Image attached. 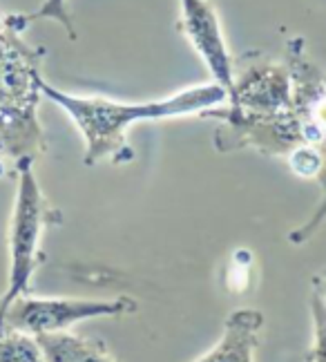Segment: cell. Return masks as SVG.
I'll return each instance as SVG.
<instances>
[{"instance_id": "9c48e42d", "label": "cell", "mask_w": 326, "mask_h": 362, "mask_svg": "<svg viewBox=\"0 0 326 362\" xmlns=\"http://www.w3.org/2000/svg\"><path fill=\"white\" fill-rule=\"evenodd\" d=\"M25 21L27 23H34V21H56L59 25H63V30L67 32V36L76 40V30H74V23L72 16L67 11V0H42L40 7L36 11L25 13Z\"/></svg>"}, {"instance_id": "7a4b0ae2", "label": "cell", "mask_w": 326, "mask_h": 362, "mask_svg": "<svg viewBox=\"0 0 326 362\" xmlns=\"http://www.w3.org/2000/svg\"><path fill=\"white\" fill-rule=\"evenodd\" d=\"M25 13L0 11V157L16 165L45 155L47 139L38 119L45 47L25 43Z\"/></svg>"}, {"instance_id": "52a82bcc", "label": "cell", "mask_w": 326, "mask_h": 362, "mask_svg": "<svg viewBox=\"0 0 326 362\" xmlns=\"http://www.w3.org/2000/svg\"><path fill=\"white\" fill-rule=\"evenodd\" d=\"M264 315L255 309H237L223 322L221 338L194 362H255Z\"/></svg>"}, {"instance_id": "6da1fadb", "label": "cell", "mask_w": 326, "mask_h": 362, "mask_svg": "<svg viewBox=\"0 0 326 362\" xmlns=\"http://www.w3.org/2000/svg\"><path fill=\"white\" fill-rule=\"evenodd\" d=\"M42 96H47L65 115L74 121L85 141V165L98 161L127 163L134 159V150L127 146V128L141 121H163L183 115H202L204 110L217 107L228 101V94L221 86H197L177 92L175 96L157 101L121 103L105 96H76L59 88H52L47 81L40 83Z\"/></svg>"}, {"instance_id": "ba28073f", "label": "cell", "mask_w": 326, "mask_h": 362, "mask_svg": "<svg viewBox=\"0 0 326 362\" xmlns=\"http://www.w3.org/2000/svg\"><path fill=\"white\" fill-rule=\"evenodd\" d=\"M45 362H117L101 340H90L69 331L36 336Z\"/></svg>"}, {"instance_id": "8992f818", "label": "cell", "mask_w": 326, "mask_h": 362, "mask_svg": "<svg viewBox=\"0 0 326 362\" xmlns=\"http://www.w3.org/2000/svg\"><path fill=\"white\" fill-rule=\"evenodd\" d=\"M181 18L179 27L183 36L190 40L194 52L208 67L210 76L215 78L217 86L231 94L235 83V61L226 47L221 23L215 7L208 0H179Z\"/></svg>"}, {"instance_id": "277c9868", "label": "cell", "mask_w": 326, "mask_h": 362, "mask_svg": "<svg viewBox=\"0 0 326 362\" xmlns=\"http://www.w3.org/2000/svg\"><path fill=\"white\" fill-rule=\"evenodd\" d=\"M136 311V302L127 296L115 300H85V298H32L21 296L9 304V309L0 317L3 329H13L27 336L42 333H59L74 327L83 320L94 317H119Z\"/></svg>"}, {"instance_id": "5b68a950", "label": "cell", "mask_w": 326, "mask_h": 362, "mask_svg": "<svg viewBox=\"0 0 326 362\" xmlns=\"http://www.w3.org/2000/svg\"><path fill=\"white\" fill-rule=\"evenodd\" d=\"M228 94V107L244 115L271 117L293 107V81L289 67L262 57H244Z\"/></svg>"}, {"instance_id": "30bf717a", "label": "cell", "mask_w": 326, "mask_h": 362, "mask_svg": "<svg viewBox=\"0 0 326 362\" xmlns=\"http://www.w3.org/2000/svg\"><path fill=\"white\" fill-rule=\"evenodd\" d=\"M310 300H315L322 309L326 311V269H322L310 280Z\"/></svg>"}, {"instance_id": "3957f363", "label": "cell", "mask_w": 326, "mask_h": 362, "mask_svg": "<svg viewBox=\"0 0 326 362\" xmlns=\"http://www.w3.org/2000/svg\"><path fill=\"white\" fill-rule=\"evenodd\" d=\"M34 163L23 159L13 165L16 173V197H13L11 219H9V273H7V288L0 298V317L9 309L13 300L27 296L32 284V277L38 267L45 262L40 250L42 233L50 226H59L63 215L59 208H54L34 175Z\"/></svg>"}]
</instances>
